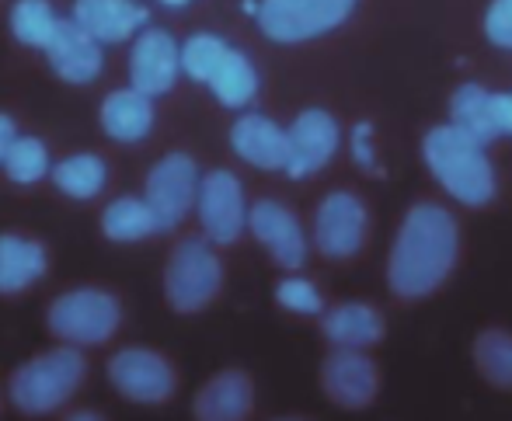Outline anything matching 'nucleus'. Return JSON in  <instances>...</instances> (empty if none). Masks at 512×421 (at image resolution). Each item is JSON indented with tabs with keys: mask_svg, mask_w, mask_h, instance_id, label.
Returning <instances> with one entry per match:
<instances>
[{
	"mask_svg": "<svg viewBox=\"0 0 512 421\" xmlns=\"http://www.w3.org/2000/svg\"><path fill=\"white\" fill-rule=\"evenodd\" d=\"M457 223L436 202H418L401 223L391 248L387 282L401 300L436 293L457 265Z\"/></svg>",
	"mask_w": 512,
	"mask_h": 421,
	"instance_id": "nucleus-1",
	"label": "nucleus"
},
{
	"mask_svg": "<svg viewBox=\"0 0 512 421\" xmlns=\"http://www.w3.org/2000/svg\"><path fill=\"white\" fill-rule=\"evenodd\" d=\"M84 380H88L84 352H77V345H60L21 362L7 380V397L21 415L46 418L67 408L70 397L84 387Z\"/></svg>",
	"mask_w": 512,
	"mask_h": 421,
	"instance_id": "nucleus-2",
	"label": "nucleus"
},
{
	"mask_svg": "<svg viewBox=\"0 0 512 421\" xmlns=\"http://www.w3.org/2000/svg\"><path fill=\"white\" fill-rule=\"evenodd\" d=\"M422 157L436 181L464 206H485L495 195V168L485 157V143L474 140L460 126L429 129L422 143Z\"/></svg>",
	"mask_w": 512,
	"mask_h": 421,
	"instance_id": "nucleus-3",
	"label": "nucleus"
},
{
	"mask_svg": "<svg viewBox=\"0 0 512 421\" xmlns=\"http://www.w3.org/2000/svg\"><path fill=\"white\" fill-rule=\"evenodd\" d=\"M46 324L63 345H105L122 324V303L98 286L70 289L53 300Z\"/></svg>",
	"mask_w": 512,
	"mask_h": 421,
	"instance_id": "nucleus-4",
	"label": "nucleus"
},
{
	"mask_svg": "<svg viewBox=\"0 0 512 421\" xmlns=\"http://www.w3.org/2000/svg\"><path fill=\"white\" fill-rule=\"evenodd\" d=\"M223 286V265L206 237H189L175 244L164 265V300L178 314H199L216 300Z\"/></svg>",
	"mask_w": 512,
	"mask_h": 421,
	"instance_id": "nucleus-5",
	"label": "nucleus"
},
{
	"mask_svg": "<svg viewBox=\"0 0 512 421\" xmlns=\"http://www.w3.org/2000/svg\"><path fill=\"white\" fill-rule=\"evenodd\" d=\"M356 0H262L258 28L276 42H307L338 28Z\"/></svg>",
	"mask_w": 512,
	"mask_h": 421,
	"instance_id": "nucleus-6",
	"label": "nucleus"
},
{
	"mask_svg": "<svg viewBox=\"0 0 512 421\" xmlns=\"http://www.w3.org/2000/svg\"><path fill=\"white\" fill-rule=\"evenodd\" d=\"M199 185H203V174H199V164L189 154H168L150 168L143 199L157 213L161 230H175L196 209Z\"/></svg>",
	"mask_w": 512,
	"mask_h": 421,
	"instance_id": "nucleus-7",
	"label": "nucleus"
},
{
	"mask_svg": "<svg viewBox=\"0 0 512 421\" xmlns=\"http://www.w3.org/2000/svg\"><path fill=\"white\" fill-rule=\"evenodd\" d=\"M108 380L133 404H164L178 387L175 366L161 352L129 345L108 359Z\"/></svg>",
	"mask_w": 512,
	"mask_h": 421,
	"instance_id": "nucleus-8",
	"label": "nucleus"
},
{
	"mask_svg": "<svg viewBox=\"0 0 512 421\" xmlns=\"http://www.w3.org/2000/svg\"><path fill=\"white\" fill-rule=\"evenodd\" d=\"M199 223L209 244H234L248 227V202H244V185L237 181L234 171H209L199 185L196 202Z\"/></svg>",
	"mask_w": 512,
	"mask_h": 421,
	"instance_id": "nucleus-9",
	"label": "nucleus"
},
{
	"mask_svg": "<svg viewBox=\"0 0 512 421\" xmlns=\"http://www.w3.org/2000/svg\"><path fill=\"white\" fill-rule=\"evenodd\" d=\"M370 216L359 195L352 192H331L317 206L314 216V248L328 258H352L366 241Z\"/></svg>",
	"mask_w": 512,
	"mask_h": 421,
	"instance_id": "nucleus-10",
	"label": "nucleus"
},
{
	"mask_svg": "<svg viewBox=\"0 0 512 421\" xmlns=\"http://www.w3.org/2000/svg\"><path fill=\"white\" fill-rule=\"evenodd\" d=\"M178 74H182V46L164 28H143L129 53V87L157 98L175 87Z\"/></svg>",
	"mask_w": 512,
	"mask_h": 421,
	"instance_id": "nucleus-11",
	"label": "nucleus"
},
{
	"mask_svg": "<svg viewBox=\"0 0 512 421\" xmlns=\"http://www.w3.org/2000/svg\"><path fill=\"white\" fill-rule=\"evenodd\" d=\"M321 387L338 408L359 411L377 397L380 373L370 355L356 352V348H335L321 366Z\"/></svg>",
	"mask_w": 512,
	"mask_h": 421,
	"instance_id": "nucleus-12",
	"label": "nucleus"
},
{
	"mask_svg": "<svg viewBox=\"0 0 512 421\" xmlns=\"http://www.w3.org/2000/svg\"><path fill=\"white\" fill-rule=\"evenodd\" d=\"M248 230L262 241V248L276 258L279 268H300L307 261V237L290 206L276 199H258L248 213Z\"/></svg>",
	"mask_w": 512,
	"mask_h": 421,
	"instance_id": "nucleus-13",
	"label": "nucleus"
},
{
	"mask_svg": "<svg viewBox=\"0 0 512 421\" xmlns=\"http://www.w3.org/2000/svg\"><path fill=\"white\" fill-rule=\"evenodd\" d=\"M338 140H342V133H338V122L331 112H324V108L300 112L290 126V168L286 174L307 178V174L321 171L335 157Z\"/></svg>",
	"mask_w": 512,
	"mask_h": 421,
	"instance_id": "nucleus-14",
	"label": "nucleus"
},
{
	"mask_svg": "<svg viewBox=\"0 0 512 421\" xmlns=\"http://www.w3.org/2000/svg\"><path fill=\"white\" fill-rule=\"evenodd\" d=\"M230 147L241 161L255 164L262 171H286L290 168V129L276 126L265 115L251 112L241 115L230 129Z\"/></svg>",
	"mask_w": 512,
	"mask_h": 421,
	"instance_id": "nucleus-15",
	"label": "nucleus"
},
{
	"mask_svg": "<svg viewBox=\"0 0 512 421\" xmlns=\"http://www.w3.org/2000/svg\"><path fill=\"white\" fill-rule=\"evenodd\" d=\"M46 56L53 74L67 84H91L105 67L102 42L84 32L74 18H63L60 32H56L53 46L46 49Z\"/></svg>",
	"mask_w": 512,
	"mask_h": 421,
	"instance_id": "nucleus-16",
	"label": "nucleus"
},
{
	"mask_svg": "<svg viewBox=\"0 0 512 421\" xmlns=\"http://www.w3.org/2000/svg\"><path fill=\"white\" fill-rule=\"evenodd\" d=\"M74 21L108 46V42H126L140 35L150 14L136 0H74Z\"/></svg>",
	"mask_w": 512,
	"mask_h": 421,
	"instance_id": "nucleus-17",
	"label": "nucleus"
},
{
	"mask_svg": "<svg viewBox=\"0 0 512 421\" xmlns=\"http://www.w3.org/2000/svg\"><path fill=\"white\" fill-rule=\"evenodd\" d=\"M255 408V383L241 369H223L199 387L192 401L196 421H244Z\"/></svg>",
	"mask_w": 512,
	"mask_h": 421,
	"instance_id": "nucleus-18",
	"label": "nucleus"
},
{
	"mask_svg": "<svg viewBox=\"0 0 512 421\" xmlns=\"http://www.w3.org/2000/svg\"><path fill=\"white\" fill-rule=\"evenodd\" d=\"M102 129L115 143H140L154 129V98L136 87H115L102 101Z\"/></svg>",
	"mask_w": 512,
	"mask_h": 421,
	"instance_id": "nucleus-19",
	"label": "nucleus"
},
{
	"mask_svg": "<svg viewBox=\"0 0 512 421\" xmlns=\"http://www.w3.org/2000/svg\"><path fill=\"white\" fill-rule=\"evenodd\" d=\"M46 275V248L32 237L0 234V296H14Z\"/></svg>",
	"mask_w": 512,
	"mask_h": 421,
	"instance_id": "nucleus-20",
	"label": "nucleus"
},
{
	"mask_svg": "<svg viewBox=\"0 0 512 421\" xmlns=\"http://www.w3.org/2000/svg\"><path fill=\"white\" fill-rule=\"evenodd\" d=\"M321 331L335 348H356V352H363V348L377 345L384 338V317L373 307H366V303H342V307L324 314Z\"/></svg>",
	"mask_w": 512,
	"mask_h": 421,
	"instance_id": "nucleus-21",
	"label": "nucleus"
},
{
	"mask_svg": "<svg viewBox=\"0 0 512 421\" xmlns=\"http://www.w3.org/2000/svg\"><path fill=\"white\" fill-rule=\"evenodd\" d=\"M450 115H453V126L471 133L485 147L502 136L499 112H495V91H488L481 84H460L450 98Z\"/></svg>",
	"mask_w": 512,
	"mask_h": 421,
	"instance_id": "nucleus-22",
	"label": "nucleus"
},
{
	"mask_svg": "<svg viewBox=\"0 0 512 421\" xmlns=\"http://www.w3.org/2000/svg\"><path fill=\"white\" fill-rule=\"evenodd\" d=\"M102 230H105L108 241L133 244V241H143V237H150V234H161V223H157V213L150 209L147 199L119 195V199H112L105 206Z\"/></svg>",
	"mask_w": 512,
	"mask_h": 421,
	"instance_id": "nucleus-23",
	"label": "nucleus"
},
{
	"mask_svg": "<svg viewBox=\"0 0 512 421\" xmlns=\"http://www.w3.org/2000/svg\"><path fill=\"white\" fill-rule=\"evenodd\" d=\"M11 35L21 46L49 49L60 32L63 18H56V7L49 0H14L11 7Z\"/></svg>",
	"mask_w": 512,
	"mask_h": 421,
	"instance_id": "nucleus-24",
	"label": "nucleus"
},
{
	"mask_svg": "<svg viewBox=\"0 0 512 421\" xmlns=\"http://www.w3.org/2000/svg\"><path fill=\"white\" fill-rule=\"evenodd\" d=\"M53 185L70 199H95L108 181V168L98 154H70L53 164Z\"/></svg>",
	"mask_w": 512,
	"mask_h": 421,
	"instance_id": "nucleus-25",
	"label": "nucleus"
},
{
	"mask_svg": "<svg viewBox=\"0 0 512 421\" xmlns=\"http://www.w3.org/2000/svg\"><path fill=\"white\" fill-rule=\"evenodd\" d=\"M209 91L223 101L227 108H244L251 98L258 94V74L251 67V60L241 53V49L230 46L223 63L216 67L213 81H209Z\"/></svg>",
	"mask_w": 512,
	"mask_h": 421,
	"instance_id": "nucleus-26",
	"label": "nucleus"
},
{
	"mask_svg": "<svg viewBox=\"0 0 512 421\" xmlns=\"http://www.w3.org/2000/svg\"><path fill=\"white\" fill-rule=\"evenodd\" d=\"M474 362L492 387L512 390V335L509 331H481L474 341Z\"/></svg>",
	"mask_w": 512,
	"mask_h": 421,
	"instance_id": "nucleus-27",
	"label": "nucleus"
},
{
	"mask_svg": "<svg viewBox=\"0 0 512 421\" xmlns=\"http://www.w3.org/2000/svg\"><path fill=\"white\" fill-rule=\"evenodd\" d=\"M227 42L213 32H196L189 42L182 46V74H189L196 84H209L216 74V67L227 56Z\"/></svg>",
	"mask_w": 512,
	"mask_h": 421,
	"instance_id": "nucleus-28",
	"label": "nucleus"
},
{
	"mask_svg": "<svg viewBox=\"0 0 512 421\" xmlns=\"http://www.w3.org/2000/svg\"><path fill=\"white\" fill-rule=\"evenodd\" d=\"M4 171L14 185H35V181H42L49 171H53L49 168L46 143H42L39 136H18V143H14L11 154H7V161H4Z\"/></svg>",
	"mask_w": 512,
	"mask_h": 421,
	"instance_id": "nucleus-29",
	"label": "nucleus"
},
{
	"mask_svg": "<svg viewBox=\"0 0 512 421\" xmlns=\"http://www.w3.org/2000/svg\"><path fill=\"white\" fill-rule=\"evenodd\" d=\"M276 300L279 307L293 310V314H321V293H317L314 282L300 279V275H290L276 286Z\"/></svg>",
	"mask_w": 512,
	"mask_h": 421,
	"instance_id": "nucleus-30",
	"label": "nucleus"
},
{
	"mask_svg": "<svg viewBox=\"0 0 512 421\" xmlns=\"http://www.w3.org/2000/svg\"><path fill=\"white\" fill-rule=\"evenodd\" d=\"M485 35L495 46L512 49V0H492L485 14Z\"/></svg>",
	"mask_w": 512,
	"mask_h": 421,
	"instance_id": "nucleus-31",
	"label": "nucleus"
},
{
	"mask_svg": "<svg viewBox=\"0 0 512 421\" xmlns=\"http://www.w3.org/2000/svg\"><path fill=\"white\" fill-rule=\"evenodd\" d=\"M352 154H356V164H359V168H370V164H373L370 126H366V122H359V126L352 129Z\"/></svg>",
	"mask_w": 512,
	"mask_h": 421,
	"instance_id": "nucleus-32",
	"label": "nucleus"
},
{
	"mask_svg": "<svg viewBox=\"0 0 512 421\" xmlns=\"http://www.w3.org/2000/svg\"><path fill=\"white\" fill-rule=\"evenodd\" d=\"M18 126H14V119L7 112H0V168H4L7 154H11V147L18 143Z\"/></svg>",
	"mask_w": 512,
	"mask_h": 421,
	"instance_id": "nucleus-33",
	"label": "nucleus"
},
{
	"mask_svg": "<svg viewBox=\"0 0 512 421\" xmlns=\"http://www.w3.org/2000/svg\"><path fill=\"white\" fill-rule=\"evenodd\" d=\"M495 112H499L502 136H512V94H495Z\"/></svg>",
	"mask_w": 512,
	"mask_h": 421,
	"instance_id": "nucleus-34",
	"label": "nucleus"
},
{
	"mask_svg": "<svg viewBox=\"0 0 512 421\" xmlns=\"http://www.w3.org/2000/svg\"><path fill=\"white\" fill-rule=\"evenodd\" d=\"M63 421H105V418L98 415V411H70Z\"/></svg>",
	"mask_w": 512,
	"mask_h": 421,
	"instance_id": "nucleus-35",
	"label": "nucleus"
},
{
	"mask_svg": "<svg viewBox=\"0 0 512 421\" xmlns=\"http://www.w3.org/2000/svg\"><path fill=\"white\" fill-rule=\"evenodd\" d=\"M161 4H168V7H182V4H189V0H161Z\"/></svg>",
	"mask_w": 512,
	"mask_h": 421,
	"instance_id": "nucleus-36",
	"label": "nucleus"
},
{
	"mask_svg": "<svg viewBox=\"0 0 512 421\" xmlns=\"http://www.w3.org/2000/svg\"><path fill=\"white\" fill-rule=\"evenodd\" d=\"M283 421H300V418H283Z\"/></svg>",
	"mask_w": 512,
	"mask_h": 421,
	"instance_id": "nucleus-37",
	"label": "nucleus"
}]
</instances>
